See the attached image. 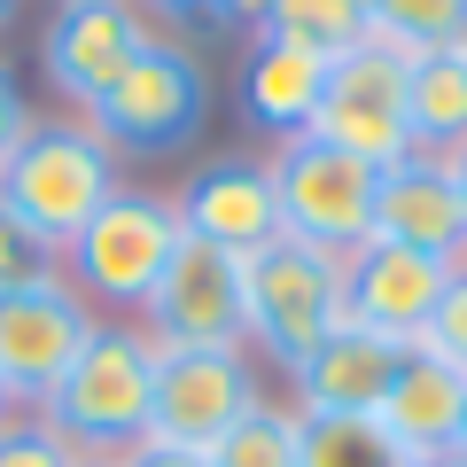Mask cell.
<instances>
[{
    "label": "cell",
    "mask_w": 467,
    "mask_h": 467,
    "mask_svg": "<svg viewBox=\"0 0 467 467\" xmlns=\"http://www.w3.org/2000/svg\"><path fill=\"white\" fill-rule=\"evenodd\" d=\"M8 413H16V398H8V389H0V420H8Z\"/></svg>",
    "instance_id": "1f68e13d"
},
{
    "label": "cell",
    "mask_w": 467,
    "mask_h": 467,
    "mask_svg": "<svg viewBox=\"0 0 467 467\" xmlns=\"http://www.w3.org/2000/svg\"><path fill=\"white\" fill-rule=\"evenodd\" d=\"M367 242H398V250L444 257V265L467 273V202H460V180H451L444 156L413 149V156H398V164H382Z\"/></svg>",
    "instance_id": "7c38bea8"
},
{
    "label": "cell",
    "mask_w": 467,
    "mask_h": 467,
    "mask_svg": "<svg viewBox=\"0 0 467 467\" xmlns=\"http://www.w3.org/2000/svg\"><path fill=\"white\" fill-rule=\"evenodd\" d=\"M117 195V149L94 125H32L16 140V156L0 164V202L16 218H32L63 250L70 234Z\"/></svg>",
    "instance_id": "277c9868"
},
{
    "label": "cell",
    "mask_w": 467,
    "mask_h": 467,
    "mask_svg": "<svg viewBox=\"0 0 467 467\" xmlns=\"http://www.w3.org/2000/svg\"><path fill=\"white\" fill-rule=\"evenodd\" d=\"M296 467H420L374 413H296Z\"/></svg>",
    "instance_id": "d6986e66"
},
{
    "label": "cell",
    "mask_w": 467,
    "mask_h": 467,
    "mask_svg": "<svg viewBox=\"0 0 467 467\" xmlns=\"http://www.w3.org/2000/svg\"><path fill=\"white\" fill-rule=\"evenodd\" d=\"M78 467H125V460H78Z\"/></svg>",
    "instance_id": "836d02e7"
},
{
    "label": "cell",
    "mask_w": 467,
    "mask_h": 467,
    "mask_svg": "<svg viewBox=\"0 0 467 467\" xmlns=\"http://www.w3.org/2000/svg\"><path fill=\"white\" fill-rule=\"evenodd\" d=\"M444 164H451V180H460V202H467V140H460V149L444 156Z\"/></svg>",
    "instance_id": "f546056e"
},
{
    "label": "cell",
    "mask_w": 467,
    "mask_h": 467,
    "mask_svg": "<svg viewBox=\"0 0 467 467\" xmlns=\"http://www.w3.org/2000/svg\"><path fill=\"white\" fill-rule=\"evenodd\" d=\"M319 94H327V55L257 32L250 63H242V109H250L273 140H296V133H312Z\"/></svg>",
    "instance_id": "e0dca14e"
},
{
    "label": "cell",
    "mask_w": 467,
    "mask_h": 467,
    "mask_svg": "<svg viewBox=\"0 0 467 467\" xmlns=\"http://www.w3.org/2000/svg\"><path fill=\"white\" fill-rule=\"evenodd\" d=\"M429 467H467V460H460V451H451V460H429Z\"/></svg>",
    "instance_id": "d6a6232c"
},
{
    "label": "cell",
    "mask_w": 467,
    "mask_h": 467,
    "mask_svg": "<svg viewBox=\"0 0 467 467\" xmlns=\"http://www.w3.org/2000/svg\"><path fill=\"white\" fill-rule=\"evenodd\" d=\"M211 467H296V405H257L242 429L218 436Z\"/></svg>",
    "instance_id": "7402d4cb"
},
{
    "label": "cell",
    "mask_w": 467,
    "mask_h": 467,
    "mask_svg": "<svg viewBox=\"0 0 467 467\" xmlns=\"http://www.w3.org/2000/svg\"><path fill=\"white\" fill-rule=\"evenodd\" d=\"M16 8H24V0H0V32H8V24H16Z\"/></svg>",
    "instance_id": "4dcf8cb0"
},
{
    "label": "cell",
    "mask_w": 467,
    "mask_h": 467,
    "mask_svg": "<svg viewBox=\"0 0 467 467\" xmlns=\"http://www.w3.org/2000/svg\"><path fill=\"white\" fill-rule=\"evenodd\" d=\"M398 358H405V343H389V335H374V327H358V319H343V327H335L327 343H319L312 358L288 374L296 413H382Z\"/></svg>",
    "instance_id": "2e32d148"
},
{
    "label": "cell",
    "mask_w": 467,
    "mask_h": 467,
    "mask_svg": "<svg viewBox=\"0 0 467 467\" xmlns=\"http://www.w3.org/2000/svg\"><path fill=\"white\" fill-rule=\"evenodd\" d=\"M281 8V0H211L218 24H242V32H265V16Z\"/></svg>",
    "instance_id": "4316f807"
},
{
    "label": "cell",
    "mask_w": 467,
    "mask_h": 467,
    "mask_svg": "<svg viewBox=\"0 0 467 467\" xmlns=\"http://www.w3.org/2000/svg\"><path fill=\"white\" fill-rule=\"evenodd\" d=\"M0 467H78V451L55 436V420H47V413L16 405V413L0 420Z\"/></svg>",
    "instance_id": "cb8c5ba5"
},
{
    "label": "cell",
    "mask_w": 467,
    "mask_h": 467,
    "mask_svg": "<svg viewBox=\"0 0 467 467\" xmlns=\"http://www.w3.org/2000/svg\"><path fill=\"white\" fill-rule=\"evenodd\" d=\"M32 133V109H24V86L8 78V70H0V164H8V156H16V140Z\"/></svg>",
    "instance_id": "484cf974"
},
{
    "label": "cell",
    "mask_w": 467,
    "mask_h": 467,
    "mask_svg": "<svg viewBox=\"0 0 467 467\" xmlns=\"http://www.w3.org/2000/svg\"><path fill=\"white\" fill-rule=\"evenodd\" d=\"M149 335L164 350H250V304H242V257L180 234L164 281L149 288Z\"/></svg>",
    "instance_id": "9c48e42d"
},
{
    "label": "cell",
    "mask_w": 467,
    "mask_h": 467,
    "mask_svg": "<svg viewBox=\"0 0 467 467\" xmlns=\"http://www.w3.org/2000/svg\"><path fill=\"white\" fill-rule=\"evenodd\" d=\"M265 171H273V195H281V234H296L312 250H335V257H350L374 234V187H382V171L367 156L296 133V140L273 149Z\"/></svg>",
    "instance_id": "8992f818"
},
{
    "label": "cell",
    "mask_w": 467,
    "mask_h": 467,
    "mask_svg": "<svg viewBox=\"0 0 467 467\" xmlns=\"http://www.w3.org/2000/svg\"><path fill=\"white\" fill-rule=\"evenodd\" d=\"M47 281H63V250L0 202V296H24V288H47Z\"/></svg>",
    "instance_id": "603a6c76"
},
{
    "label": "cell",
    "mask_w": 467,
    "mask_h": 467,
    "mask_svg": "<svg viewBox=\"0 0 467 467\" xmlns=\"http://www.w3.org/2000/svg\"><path fill=\"white\" fill-rule=\"evenodd\" d=\"M460 460H467V429H460Z\"/></svg>",
    "instance_id": "e575fe53"
},
{
    "label": "cell",
    "mask_w": 467,
    "mask_h": 467,
    "mask_svg": "<svg viewBox=\"0 0 467 467\" xmlns=\"http://www.w3.org/2000/svg\"><path fill=\"white\" fill-rule=\"evenodd\" d=\"M265 32L273 39H296V47H312V55H350L358 39L374 32V8L367 0H281L265 16Z\"/></svg>",
    "instance_id": "ffe728a7"
},
{
    "label": "cell",
    "mask_w": 467,
    "mask_h": 467,
    "mask_svg": "<svg viewBox=\"0 0 467 467\" xmlns=\"http://www.w3.org/2000/svg\"><path fill=\"white\" fill-rule=\"evenodd\" d=\"M171 211H180V226L195 234V242H211V250H226V257H257L265 242H281L273 171L250 164V156H211V164L171 195Z\"/></svg>",
    "instance_id": "4fadbf2b"
},
{
    "label": "cell",
    "mask_w": 467,
    "mask_h": 467,
    "mask_svg": "<svg viewBox=\"0 0 467 467\" xmlns=\"http://www.w3.org/2000/svg\"><path fill=\"white\" fill-rule=\"evenodd\" d=\"M405 117H413V149H429V156H451L467 140V39L413 55V70H405Z\"/></svg>",
    "instance_id": "ac0fdd59"
},
{
    "label": "cell",
    "mask_w": 467,
    "mask_h": 467,
    "mask_svg": "<svg viewBox=\"0 0 467 467\" xmlns=\"http://www.w3.org/2000/svg\"><path fill=\"white\" fill-rule=\"evenodd\" d=\"M149 39L156 32H149V8L140 0H55V24L39 39V70H47V86H63L86 109Z\"/></svg>",
    "instance_id": "8fae6325"
},
{
    "label": "cell",
    "mask_w": 467,
    "mask_h": 467,
    "mask_svg": "<svg viewBox=\"0 0 467 467\" xmlns=\"http://www.w3.org/2000/svg\"><path fill=\"white\" fill-rule=\"evenodd\" d=\"M180 234L187 226H180V211H171V195L117 187V195L63 242V281L78 288L86 304H125V312H140L149 288L164 281Z\"/></svg>",
    "instance_id": "3957f363"
},
{
    "label": "cell",
    "mask_w": 467,
    "mask_h": 467,
    "mask_svg": "<svg viewBox=\"0 0 467 467\" xmlns=\"http://www.w3.org/2000/svg\"><path fill=\"white\" fill-rule=\"evenodd\" d=\"M94 304L78 296L70 281H47V288H24V296H0V389L16 405H47V389L70 374V358L86 350L94 335Z\"/></svg>",
    "instance_id": "30bf717a"
},
{
    "label": "cell",
    "mask_w": 467,
    "mask_h": 467,
    "mask_svg": "<svg viewBox=\"0 0 467 467\" xmlns=\"http://www.w3.org/2000/svg\"><path fill=\"white\" fill-rule=\"evenodd\" d=\"M367 8H374V39H389L405 55L467 39V0H367Z\"/></svg>",
    "instance_id": "44dd1931"
},
{
    "label": "cell",
    "mask_w": 467,
    "mask_h": 467,
    "mask_svg": "<svg viewBox=\"0 0 467 467\" xmlns=\"http://www.w3.org/2000/svg\"><path fill=\"white\" fill-rule=\"evenodd\" d=\"M343 265H350V319L389 335V343H420L436 304H444V288H451V273H460L444 257L398 250V242H358Z\"/></svg>",
    "instance_id": "5bb4252c"
},
{
    "label": "cell",
    "mask_w": 467,
    "mask_h": 467,
    "mask_svg": "<svg viewBox=\"0 0 467 467\" xmlns=\"http://www.w3.org/2000/svg\"><path fill=\"white\" fill-rule=\"evenodd\" d=\"M140 8H156V16H171V24H195V16H211V0H140Z\"/></svg>",
    "instance_id": "f1b7e54d"
},
{
    "label": "cell",
    "mask_w": 467,
    "mask_h": 467,
    "mask_svg": "<svg viewBox=\"0 0 467 467\" xmlns=\"http://www.w3.org/2000/svg\"><path fill=\"white\" fill-rule=\"evenodd\" d=\"M420 343L467 374V273H451V288H444V304H436V319H429V335H420Z\"/></svg>",
    "instance_id": "d4e9b609"
},
{
    "label": "cell",
    "mask_w": 467,
    "mask_h": 467,
    "mask_svg": "<svg viewBox=\"0 0 467 467\" xmlns=\"http://www.w3.org/2000/svg\"><path fill=\"white\" fill-rule=\"evenodd\" d=\"M382 420L420 467L429 460H451L460 451V429H467V374L451 358H436L429 343H405L398 374H389V398H382Z\"/></svg>",
    "instance_id": "9a60e30c"
},
{
    "label": "cell",
    "mask_w": 467,
    "mask_h": 467,
    "mask_svg": "<svg viewBox=\"0 0 467 467\" xmlns=\"http://www.w3.org/2000/svg\"><path fill=\"white\" fill-rule=\"evenodd\" d=\"M202 109H211V78H202V63L187 47H171V39H149L133 63L86 101V125H94L109 149L156 156V149L195 140L202 133Z\"/></svg>",
    "instance_id": "5b68a950"
},
{
    "label": "cell",
    "mask_w": 467,
    "mask_h": 467,
    "mask_svg": "<svg viewBox=\"0 0 467 467\" xmlns=\"http://www.w3.org/2000/svg\"><path fill=\"white\" fill-rule=\"evenodd\" d=\"M265 405L250 374V350H164L156 358V413H149V444L171 451H202L211 460L218 436Z\"/></svg>",
    "instance_id": "ba28073f"
},
{
    "label": "cell",
    "mask_w": 467,
    "mask_h": 467,
    "mask_svg": "<svg viewBox=\"0 0 467 467\" xmlns=\"http://www.w3.org/2000/svg\"><path fill=\"white\" fill-rule=\"evenodd\" d=\"M125 467H211V460H202V451H171V444H133Z\"/></svg>",
    "instance_id": "83f0119b"
},
{
    "label": "cell",
    "mask_w": 467,
    "mask_h": 467,
    "mask_svg": "<svg viewBox=\"0 0 467 467\" xmlns=\"http://www.w3.org/2000/svg\"><path fill=\"white\" fill-rule=\"evenodd\" d=\"M242 304H250V343L281 374H296L350 319V265L335 250H312V242L281 234L257 257H242Z\"/></svg>",
    "instance_id": "7a4b0ae2"
},
{
    "label": "cell",
    "mask_w": 467,
    "mask_h": 467,
    "mask_svg": "<svg viewBox=\"0 0 467 467\" xmlns=\"http://www.w3.org/2000/svg\"><path fill=\"white\" fill-rule=\"evenodd\" d=\"M156 343L149 327H94L86 350L70 358V374L47 389L39 413L55 420L78 460H125L133 444H149V413H156Z\"/></svg>",
    "instance_id": "6da1fadb"
},
{
    "label": "cell",
    "mask_w": 467,
    "mask_h": 467,
    "mask_svg": "<svg viewBox=\"0 0 467 467\" xmlns=\"http://www.w3.org/2000/svg\"><path fill=\"white\" fill-rule=\"evenodd\" d=\"M405 70L413 55L389 47V39H358L350 55L327 63V94H319V117H312V140L327 149H350L367 156L374 171L413 156V117H405Z\"/></svg>",
    "instance_id": "52a82bcc"
}]
</instances>
